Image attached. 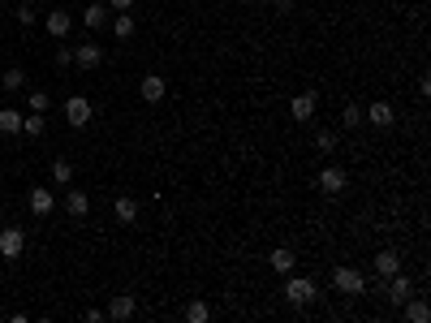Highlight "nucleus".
Segmentation results:
<instances>
[{
  "mask_svg": "<svg viewBox=\"0 0 431 323\" xmlns=\"http://www.w3.org/2000/svg\"><path fill=\"white\" fill-rule=\"evenodd\" d=\"M113 212H117L121 224H134V220H138V203H134V199H117V203H113Z\"/></svg>",
  "mask_w": 431,
  "mask_h": 323,
  "instance_id": "6ab92c4d",
  "label": "nucleus"
},
{
  "mask_svg": "<svg viewBox=\"0 0 431 323\" xmlns=\"http://www.w3.org/2000/svg\"><path fill=\"white\" fill-rule=\"evenodd\" d=\"M242 5H250V0H242Z\"/></svg>",
  "mask_w": 431,
  "mask_h": 323,
  "instance_id": "72a5a7b5",
  "label": "nucleus"
},
{
  "mask_svg": "<svg viewBox=\"0 0 431 323\" xmlns=\"http://www.w3.org/2000/svg\"><path fill=\"white\" fill-rule=\"evenodd\" d=\"M315 147H319V151H337V129H319V134H315Z\"/></svg>",
  "mask_w": 431,
  "mask_h": 323,
  "instance_id": "bb28decb",
  "label": "nucleus"
},
{
  "mask_svg": "<svg viewBox=\"0 0 431 323\" xmlns=\"http://www.w3.org/2000/svg\"><path fill=\"white\" fill-rule=\"evenodd\" d=\"M341 125H345V129H358V125H362V108H358V104H345V108H341Z\"/></svg>",
  "mask_w": 431,
  "mask_h": 323,
  "instance_id": "a878e982",
  "label": "nucleus"
},
{
  "mask_svg": "<svg viewBox=\"0 0 431 323\" xmlns=\"http://www.w3.org/2000/svg\"><path fill=\"white\" fill-rule=\"evenodd\" d=\"M100 60H104V47H100V43H82V47H74V65H82V69H95Z\"/></svg>",
  "mask_w": 431,
  "mask_h": 323,
  "instance_id": "1a4fd4ad",
  "label": "nucleus"
},
{
  "mask_svg": "<svg viewBox=\"0 0 431 323\" xmlns=\"http://www.w3.org/2000/svg\"><path fill=\"white\" fill-rule=\"evenodd\" d=\"M52 177H56V186H69L74 181V164L69 159H52Z\"/></svg>",
  "mask_w": 431,
  "mask_h": 323,
  "instance_id": "b1692460",
  "label": "nucleus"
},
{
  "mask_svg": "<svg viewBox=\"0 0 431 323\" xmlns=\"http://www.w3.org/2000/svg\"><path fill=\"white\" fill-rule=\"evenodd\" d=\"M35 18H39V13H35V9H30L26 0H22V9H18V22H22V26H35Z\"/></svg>",
  "mask_w": 431,
  "mask_h": 323,
  "instance_id": "c85d7f7f",
  "label": "nucleus"
},
{
  "mask_svg": "<svg viewBox=\"0 0 431 323\" xmlns=\"http://www.w3.org/2000/svg\"><path fill=\"white\" fill-rule=\"evenodd\" d=\"M22 129H26V138H39V134H43V129H47V121L39 117V112H30V117H26V112H22Z\"/></svg>",
  "mask_w": 431,
  "mask_h": 323,
  "instance_id": "5701e85b",
  "label": "nucleus"
},
{
  "mask_svg": "<svg viewBox=\"0 0 431 323\" xmlns=\"http://www.w3.org/2000/svg\"><path fill=\"white\" fill-rule=\"evenodd\" d=\"M65 212H69L74 220H82V216L91 212V199H87L82 190H69V194H65Z\"/></svg>",
  "mask_w": 431,
  "mask_h": 323,
  "instance_id": "2eb2a0df",
  "label": "nucleus"
},
{
  "mask_svg": "<svg viewBox=\"0 0 431 323\" xmlns=\"http://www.w3.org/2000/svg\"><path fill=\"white\" fill-rule=\"evenodd\" d=\"M276 9H280V13H289V9H294V0H276Z\"/></svg>",
  "mask_w": 431,
  "mask_h": 323,
  "instance_id": "2f4dec72",
  "label": "nucleus"
},
{
  "mask_svg": "<svg viewBox=\"0 0 431 323\" xmlns=\"http://www.w3.org/2000/svg\"><path fill=\"white\" fill-rule=\"evenodd\" d=\"M384 298L393 302V306H401L406 298H414V285H410V276H401V271H393V276H384Z\"/></svg>",
  "mask_w": 431,
  "mask_h": 323,
  "instance_id": "7ed1b4c3",
  "label": "nucleus"
},
{
  "mask_svg": "<svg viewBox=\"0 0 431 323\" xmlns=\"http://www.w3.org/2000/svg\"><path fill=\"white\" fill-rule=\"evenodd\" d=\"M113 35H117V39H130V35H134V13H130V9L113 18Z\"/></svg>",
  "mask_w": 431,
  "mask_h": 323,
  "instance_id": "aec40b11",
  "label": "nucleus"
},
{
  "mask_svg": "<svg viewBox=\"0 0 431 323\" xmlns=\"http://www.w3.org/2000/svg\"><path fill=\"white\" fill-rule=\"evenodd\" d=\"M375 271H379V280L393 276V271H401V254H397V250H379L375 254Z\"/></svg>",
  "mask_w": 431,
  "mask_h": 323,
  "instance_id": "4468645a",
  "label": "nucleus"
},
{
  "mask_svg": "<svg viewBox=\"0 0 431 323\" xmlns=\"http://www.w3.org/2000/svg\"><path fill=\"white\" fill-rule=\"evenodd\" d=\"M134 311H138V302H134L130 293H117L113 302H108V311H104V315H108V319H130Z\"/></svg>",
  "mask_w": 431,
  "mask_h": 323,
  "instance_id": "9d476101",
  "label": "nucleus"
},
{
  "mask_svg": "<svg viewBox=\"0 0 431 323\" xmlns=\"http://www.w3.org/2000/svg\"><path fill=\"white\" fill-rule=\"evenodd\" d=\"M82 26H91V30L108 26V5H87L82 9Z\"/></svg>",
  "mask_w": 431,
  "mask_h": 323,
  "instance_id": "f3484780",
  "label": "nucleus"
},
{
  "mask_svg": "<svg viewBox=\"0 0 431 323\" xmlns=\"http://www.w3.org/2000/svg\"><path fill=\"white\" fill-rule=\"evenodd\" d=\"M0 254L5 258H22L26 254V233L22 229H0Z\"/></svg>",
  "mask_w": 431,
  "mask_h": 323,
  "instance_id": "423d86ee",
  "label": "nucleus"
},
{
  "mask_svg": "<svg viewBox=\"0 0 431 323\" xmlns=\"http://www.w3.org/2000/svg\"><path fill=\"white\" fill-rule=\"evenodd\" d=\"M319 190H324V194H341L345 190V172L341 168H324V172H319Z\"/></svg>",
  "mask_w": 431,
  "mask_h": 323,
  "instance_id": "dca6fc26",
  "label": "nucleus"
},
{
  "mask_svg": "<svg viewBox=\"0 0 431 323\" xmlns=\"http://www.w3.org/2000/svg\"><path fill=\"white\" fill-rule=\"evenodd\" d=\"M26 87V74L22 69H5V78H0V91H9V95H18Z\"/></svg>",
  "mask_w": 431,
  "mask_h": 323,
  "instance_id": "412c9836",
  "label": "nucleus"
},
{
  "mask_svg": "<svg viewBox=\"0 0 431 323\" xmlns=\"http://www.w3.org/2000/svg\"><path fill=\"white\" fill-rule=\"evenodd\" d=\"M65 65H74V47H60L56 52V69H65Z\"/></svg>",
  "mask_w": 431,
  "mask_h": 323,
  "instance_id": "c756f323",
  "label": "nucleus"
},
{
  "mask_svg": "<svg viewBox=\"0 0 431 323\" xmlns=\"http://www.w3.org/2000/svg\"><path fill=\"white\" fill-rule=\"evenodd\" d=\"M362 121H371V125H375V129H388V125H393V121H397V117H393V108H388V104H384V100H375V104H371V108H366V112H362Z\"/></svg>",
  "mask_w": 431,
  "mask_h": 323,
  "instance_id": "6e6552de",
  "label": "nucleus"
},
{
  "mask_svg": "<svg viewBox=\"0 0 431 323\" xmlns=\"http://www.w3.org/2000/svg\"><path fill=\"white\" fill-rule=\"evenodd\" d=\"M26 104H30V112H47V104H52V100H47V91H30Z\"/></svg>",
  "mask_w": 431,
  "mask_h": 323,
  "instance_id": "cd10ccee",
  "label": "nucleus"
},
{
  "mask_svg": "<svg viewBox=\"0 0 431 323\" xmlns=\"http://www.w3.org/2000/svg\"><path fill=\"white\" fill-rule=\"evenodd\" d=\"M186 319H190V323H207V319H212V306H207V302H199V298H195V302H190V306H186Z\"/></svg>",
  "mask_w": 431,
  "mask_h": 323,
  "instance_id": "4be33fe9",
  "label": "nucleus"
},
{
  "mask_svg": "<svg viewBox=\"0 0 431 323\" xmlns=\"http://www.w3.org/2000/svg\"><path fill=\"white\" fill-rule=\"evenodd\" d=\"M332 289L345 293V298H358L362 289H366V280H362L358 267H332Z\"/></svg>",
  "mask_w": 431,
  "mask_h": 323,
  "instance_id": "f03ea898",
  "label": "nucleus"
},
{
  "mask_svg": "<svg viewBox=\"0 0 431 323\" xmlns=\"http://www.w3.org/2000/svg\"><path fill=\"white\" fill-rule=\"evenodd\" d=\"M272 267L289 276V271H294V250H285V246H280V250H272Z\"/></svg>",
  "mask_w": 431,
  "mask_h": 323,
  "instance_id": "393cba45",
  "label": "nucleus"
},
{
  "mask_svg": "<svg viewBox=\"0 0 431 323\" xmlns=\"http://www.w3.org/2000/svg\"><path fill=\"white\" fill-rule=\"evenodd\" d=\"M0 134H22V112L18 108H0Z\"/></svg>",
  "mask_w": 431,
  "mask_h": 323,
  "instance_id": "a211bd4d",
  "label": "nucleus"
},
{
  "mask_svg": "<svg viewBox=\"0 0 431 323\" xmlns=\"http://www.w3.org/2000/svg\"><path fill=\"white\" fill-rule=\"evenodd\" d=\"M0 263H5V254H0Z\"/></svg>",
  "mask_w": 431,
  "mask_h": 323,
  "instance_id": "473e14b6",
  "label": "nucleus"
},
{
  "mask_svg": "<svg viewBox=\"0 0 431 323\" xmlns=\"http://www.w3.org/2000/svg\"><path fill=\"white\" fill-rule=\"evenodd\" d=\"M91 117H95V108H91L87 95H74V100H65V121H69L74 129H82Z\"/></svg>",
  "mask_w": 431,
  "mask_h": 323,
  "instance_id": "20e7f679",
  "label": "nucleus"
},
{
  "mask_svg": "<svg viewBox=\"0 0 431 323\" xmlns=\"http://www.w3.org/2000/svg\"><path fill=\"white\" fill-rule=\"evenodd\" d=\"M280 293H285V302H289V306H311V302L319 298V285H315L311 276H289Z\"/></svg>",
  "mask_w": 431,
  "mask_h": 323,
  "instance_id": "f257e3e1",
  "label": "nucleus"
},
{
  "mask_svg": "<svg viewBox=\"0 0 431 323\" xmlns=\"http://www.w3.org/2000/svg\"><path fill=\"white\" fill-rule=\"evenodd\" d=\"M315 108H319V95H315V91H302V95H294V100H289L294 121H302V125L315 117Z\"/></svg>",
  "mask_w": 431,
  "mask_h": 323,
  "instance_id": "39448f33",
  "label": "nucleus"
},
{
  "mask_svg": "<svg viewBox=\"0 0 431 323\" xmlns=\"http://www.w3.org/2000/svg\"><path fill=\"white\" fill-rule=\"evenodd\" d=\"M130 5H134V0H108V9H117V13H125Z\"/></svg>",
  "mask_w": 431,
  "mask_h": 323,
  "instance_id": "7c9ffc66",
  "label": "nucleus"
},
{
  "mask_svg": "<svg viewBox=\"0 0 431 323\" xmlns=\"http://www.w3.org/2000/svg\"><path fill=\"white\" fill-rule=\"evenodd\" d=\"M52 207H56L52 190H43V186H35V190H30V212H35V216H47Z\"/></svg>",
  "mask_w": 431,
  "mask_h": 323,
  "instance_id": "ddd939ff",
  "label": "nucleus"
},
{
  "mask_svg": "<svg viewBox=\"0 0 431 323\" xmlns=\"http://www.w3.org/2000/svg\"><path fill=\"white\" fill-rule=\"evenodd\" d=\"M401 311H406V323H427V319H431V306H427L423 298H406Z\"/></svg>",
  "mask_w": 431,
  "mask_h": 323,
  "instance_id": "f8f14e48",
  "label": "nucleus"
},
{
  "mask_svg": "<svg viewBox=\"0 0 431 323\" xmlns=\"http://www.w3.org/2000/svg\"><path fill=\"white\" fill-rule=\"evenodd\" d=\"M43 26H47V35H52V39H65L69 30H74V18H69V13H60V9H52L43 18Z\"/></svg>",
  "mask_w": 431,
  "mask_h": 323,
  "instance_id": "0eeeda50",
  "label": "nucleus"
},
{
  "mask_svg": "<svg viewBox=\"0 0 431 323\" xmlns=\"http://www.w3.org/2000/svg\"><path fill=\"white\" fill-rule=\"evenodd\" d=\"M138 91H142V100H147V104H159V100H164V78H159V74H147V78L138 82Z\"/></svg>",
  "mask_w": 431,
  "mask_h": 323,
  "instance_id": "9b49d317",
  "label": "nucleus"
}]
</instances>
